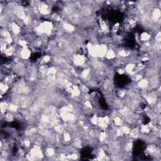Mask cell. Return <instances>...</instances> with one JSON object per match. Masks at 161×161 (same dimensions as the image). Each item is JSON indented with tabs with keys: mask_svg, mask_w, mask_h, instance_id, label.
Instances as JSON below:
<instances>
[{
	"mask_svg": "<svg viewBox=\"0 0 161 161\" xmlns=\"http://www.w3.org/2000/svg\"><path fill=\"white\" fill-rule=\"evenodd\" d=\"M0 91H1V97L3 96V95L7 94L10 91V86L4 83V82H1V84H0Z\"/></svg>",
	"mask_w": 161,
	"mask_h": 161,
	"instance_id": "cell-5",
	"label": "cell"
},
{
	"mask_svg": "<svg viewBox=\"0 0 161 161\" xmlns=\"http://www.w3.org/2000/svg\"><path fill=\"white\" fill-rule=\"evenodd\" d=\"M32 50L30 47L21 48L20 50V57L23 60H27L31 56Z\"/></svg>",
	"mask_w": 161,
	"mask_h": 161,
	"instance_id": "cell-1",
	"label": "cell"
},
{
	"mask_svg": "<svg viewBox=\"0 0 161 161\" xmlns=\"http://www.w3.org/2000/svg\"><path fill=\"white\" fill-rule=\"evenodd\" d=\"M152 38V35L150 33L147 32H144L139 35V40L142 42H150Z\"/></svg>",
	"mask_w": 161,
	"mask_h": 161,
	"instance_id": "cell-2",
	"label": "cell"
},
{
	"mask_svg": "<svg viewBox=\"0 0 161 161\" xmlns=\"http://www.w3.org/2000/svg\"><path fill=\"white\" fill-rule=\"evenodd\" d=\"M116 57H117V52L115 50L113 49L108 48L104 58L107 60H113Z\"/></svg>",
	"mask_w": 161,
	"mask_h": 161,
	"instance_id": "cell-3",
	"label": "cell"
},
{
	"mask_svg": "<svg viewBox=\"0 0 161 161\" xmlns=\"http://www.w3.org/2000/svg\"><path fill=\"white\" fill-rule=\"evenodd\" d=\"M113 123L114 124L115 127H120L125 124L124 119L122 117H120V115H117V116H116L115 118H113Z\"/></svg>",
	"mask_w": 161,
	"mask_h": 161,
	"instance_id": "cell-4",
	"label": "cell"
}]
</instances>
